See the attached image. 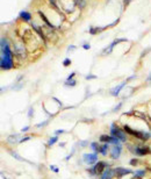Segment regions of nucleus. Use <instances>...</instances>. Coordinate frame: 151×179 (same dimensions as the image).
Segmentation results:
<instances>
[{"mask_svg":"<svg viewBox=\"0 0 151 179\" xmlns=\"http://www.w3.org/2000/svg\"><path fill=\"white\" fill-rule=\"evenodd\" d=\"M0 65L2 70H11L14 66L13 55L9 49L8 43L6 38H1V58H0Z\"/></svg>","mask_w":151,"mask_h":179,"instance_id":"1","label":"nucleus"},{"mask_svg":"<svg viewBox=\"0 0 151 179\" xmlns=\"http://www.w3.org/2000/svg\"><path fill=\"white\" fill-rule=\"evenodd\" d=\"M125 131L128 133V134L133 135V136H136L141 140H148L149 137H151L150 133H144V131H137V130H133L129 126H125Z\"/></svg>","mask_w":151,"mask_h":179,"instance_id":"2","label":"nucleus"},{"mask_svg":"<svg viewBox=\"0 0 151 179\" xmlns=\"http://www.w3.org/2000/svg\"><path fill=\"white\" fill-rule=\"evenodd\" d=\"M111 134H112V136L117 137L119 140H121L122 142H125V141H126L125 133H123V131H122L119 127H116L115 123H112V126H111Z\"/></svg>","mask_w":151,"mask_h":179,"instance_id":"3","label":"nucleus"},{"mask_svg":"<svg viewBox=\"0 0 151 179\" xmlns=\"http://www.w3.org/2000/svg\"><path fill=\"white\" fill-rule=\"evenodd\" d=\"M134 153H136L138 156H145V155H149L151 153V149L149 147H136L134 149Z\"/></svg>","mask_w":151,"mask_h":179,"instance_id":"4","label":"nucleus"},{"mask_svg":"<svg viewBox=\"0 0 151 179\" xmlns=\"http://www.w3.org/2000/svg\"><path fill=\"white\" fill-rule=\"evenodd\" d=\"M83 161L85 163H87V164H94V163H97L98 161V157H97V153H85L84 156H83Z\"/></svg>","mask_w":151,"mask_h":179,"instance_id":"5","label":"nucleus"},{"mask_svg":"<svg viewBox=\"0 0 151 179\" xmlns=\"http://www.w3.org/2000/svg\"><path fill=\"white\" fill-rule=\"evenodd\" d=\"M121 150H122V148H121L120 144H114V147L112 148V157L114 159H117L121 155Z\"/></svg>","mask_w":151,"mask_h":179,"instance_id":"6","label":"nucleus"},{"mask_svg":"<svg viewBox=\"0 0 151 179\" xmlns=\"http://www.w3.org/2000/svg\"><path fill=\"white\" fill-rule=\"evenodd\" d=\"M128 173H133V171L129 170V169H125V167H116L115 169V175L116 177H123L125 175H128Z\"/></svg>","mask_w":151,"mask_h":179,"instance_id":"7","label":"nucleus"},{"mask_svg":"<svg viewBox=\"0 0 151 179\" xmlns=\"http://www.w3.org/2000/svg\"><path fill=\"white\" fill-rule=\"evenodd\" d=\"M107 166L106 163H103V162H99L95 164L94 166V171H95V173H103V170H105V167Z\"/></svg>","mask_w":151,"mask_h":179,"instance_id":"8","label":"nucleus"},{"mask_svg":"<svg viewBox=\"0 0 151 179\" xmlns=\"http://www.w3.org/2000/svg\"><path fill=\"white\" fill-rule=\"evenodd\" d=\"M115 173V170H112V169H106L103 171V173L101 175V179H112V177Z\"/></svg>","mask_w":151,"mask_h":179,"instance_id":"9","label":"nucleus"},{"mask_svg":"<svg viewBox=\"0 0 151 179\" xmlns=\"http://www.w3.org/2000/svg\"><path fill=\"white\" fill-rule=\"evenodd\" d=\"M126 83H127V81H125V83H122L121 85L116 86L115 89H113V90H112V94H113L114 97H116V95H119V93H120V91H121V90H122V89H123V87H125Z\"/></svg>","mask_w":151,"mask_h":179,"instance_id":"10","label":"nucleus"},{"mask_svg":"<svg viewBox=\"0 0 151 179\" xmlns=\"http://www.w3.org/2000/svg\"><path fill=\"white\" fill-rule=\"evenodd\" d=\"M20 18L21 19H23L25 21H30L31 20V15H30V13H28V12H21L20 13Z\"/></svg>","mask_w":151,"mask_h":179,"instance_id":"11","label":"nucleus"},{"mask_svg":"<svg viewBox=\"0 0 151 179\" xmlns=\"http://www.w3.org/2000/svg\"><path fill=\"white\" fill-rule=\"evenodd\" d=\"M38 14H40V16H41V18H42V19H43V21H44V22L47 23V25H48V26H49L50 28H53V25H52V23H51V22H50V21H49V20H48V19H47V16H45V15H44V14H43V13H42L41 11H40V12H38Z\"/></svg>","mask_w":151,"mask_h":179,"instance_id":"12","label":"nucleus"},{"mask_svg":"<svg viewBox=\"0 0 151 179\" xmlns=\"http://www.w3.org/2000/svg\"><path fill=\"white\" fill-rule=\"evenodd\" d=\"M89 147L93 149L94 153H98V152L100 151V148H99V145H98V143H97V142H92V143L89 144Z\"/></svg>","mask_w":151,"mask_h":179,"instance_id":"13","label":"nucleus"},{"mask_svg":"<svg viewBox=\"0 0 151 179\" xmlns=\"http://www.w3.org/2000/svg\"><path fill=\"white\" fill-rule=\"evenodd\" d=\"M107 151H108V144H103L102 147H100V152H101V155L103 156H106L107 155Z\"/></svg>","mask_w":151,"mask_h":179,"instance_id":"14","label":"nucleus"},{"mask_svg":"<svg viewBox=\"0 0 151 179\" xmlns=\"http://www.w3.org/2000/svg\"><path fill=\"white\" fill-rule=\"evenodd\" d=\"M19 140V142H20V135L19 134H16V135H12V136H9L8 137V141L11 142V143H13V141H18Z\"/></svg>","mask_w":151,"mask_h":179,"instance_id":"15","label":"nucleus"},{"mask_svg":"<svg viewBox=\"0 0 151 179\" xmlns=\"http://www.w3.org/2000/svg\"><path fill=\"white\" fill-rule=\"evenodd\" d=\"M102 29H105V27L103 28H91V29H89V34L94 35V34H97V33H99V31H101Z\"/></svg>","mask_w":151,"mask_h":179,"instance_id":"16","label":"nucleus"},{"mask_svg":"<svg viewBox=\"0 0 151 179\" xmlns=\"http://www.w3.org/2000/svg\"><path fill=\"white\" fill-rule=\"evenodd\" d=\"M11 153H12V156H13L14 158H16V159H19V161H21V162H27L26 159H23V158H22L21 156H19V155L16 153V152H13V151H12Z\"/></svg>","mask_w":151,"mask_h":179,"instance_id":"17","label":"nucleus"},{"mask_svg":"<svg viewBox=\"0 0 151 179\" xmlns=\"http://www.w3.org/2000/svg\"><path fill=\"white\" fill-rule=\"evenodd\" d=\"M57 141H58V137L57 136H53V137H51V139L48 141V144H49V145H52V144H55Z\"/></svg>","mask_w":151,"mask_h":179,"instance_id":"18","label":"nucleus"},{"mask_svg":"<svg viewBox=\"0 0 151 179\" xmlns=\"http://www.w3.org/2000/svg\"><path fill=\"white\" fill-rule=\"evenodd\" d=\"M135 176L136 177H143V176H145V171L144 170H138V171H136V173H135Z\"/></svg>","mask_w":151,"mask_h":179,"instance_id":"19","label":"nucleus"},{"mask_svg":"<svg viewBox=\"0 0 151 179\" xmlns=\"http://www.w3.org/2000/svg\"><path fill=\"white\" fill-rule=\"evenodd\" d=\"M77 83H76V80H66L65 81V85H69V86H75Z\"/></svg>","mask_w":151,"mask_h":179,"instance_id":"20","label":"nucleus"},{"mask_svg":"<svg viewBox=\"0 0 151 179\" xmlns=\"http://www.w3.org/2000/svg\"><path fill=\"white\" fill-rule=\"evenodd\" d=\"M70 64H71V59H69V58H66L64 62H63V65H64V66H69Z\"/></svg>","mask_w":151,"mask_h":179,"instance_id":"21","label":"nucleus"},{"mask_svg":"<svg viewBox=\"0 0 151 179\" xmlns=\"http://www.w3.org/2000/svg\"><path fill=\"white\" fill-rule=\"evenodd\" d=\"M137 159H136V158H134V159H131V161H130V165H133V166H135V165H137Z\"/></svg>","mask_w":151,"mask_h":179,"instance_id":"22","label":"nucleus"},{"mask_svg":"<svg viewBox=\"0 0 151 179\" xmlns=\"http://www.w3.org/2000/svg\"><path fill=\"white\" fill-rule=\"evenodd\" d=\"M31 137H29V136H27V137H23V139H21L20 140V142L19 143H23V142H26V141H29Z\"/></svg>","mask_w":151,"mask_h":179,"instance_id":"23","label":"nucleus"},{"mask_svg":"<svg viewBox=\"0 0 151 179\" xmlns=\"http://www.w3.org/2000/svg\"><path fill=\"white\" fill-rule=\"evenodd\" d=\"M50 170H52L53 172H56V173H57V172H58V167H57V166H55V165H50Z\"/></svg>","mask_w":151,"mask_h":179,"instance_id":"24","label":"nucleus"},{"mask_svg":"<svg viewBox=\"0 0 151 179\" xmlns=\"http://www.w3.org/2000/svg\"><path fill=\"white\" fill-rule=\"evenodd\" d=\"M65 130H63V129H58V130H56L55 131V134H56V136H58V135H61V134H63Z\"/></svg>","mask_w":151,"mask_h":179,"instance_id":"25","label":"nucleus"},{"mask_svg":"<svg viewBox=\"0 0 151 179\" xmlns=\"http://www.w3.org/2000/svg\"><path fill=\"white\" fill-rule=\"evenodd\" d=\"M83 48H84L85 50H88L89 48H91V45H89L88 43H84V44H83Z\"/></svg>","mask_w":151,"mask_h":179,"instance_id":"26","label":"nucleus"},{"mask_svg":"<svg viewBox=\"0 0 151 179\" xmlns=\"http://www.w3.org/2000/svg\"><path fill=\"white\" fill-rule=\"evenodd\" d=\"M97 76H93V75H88V76L86 77V79H95Z\"/></svg>","mask_w":151,"mask_h":179,"instance_id":"27","label":"nucleus"},{"mask_svg":"<svg viewBox=\"0 0 151 179\" xmlns=\"http://www.w3.org/2000/svg\"><path fill=\"white\" fill-rule=\"evenodd\" d=\"M47 123H48V121H44V122H41L40 125H37V127H38V128H41V127H43V126H45Z\"/></svg>","mask_w":151,"mask_h":179,"instance_id":"28","label":"nucleus"},{"mask_svg":"<svg viewBox=\"0 0 151 179\" xmlns=\"http://www.w3.org/2000/svg\"><path fill=\"white\" fill-rule=\"evenodd\" d=\"M28 116H29V117L33 116V107L29 108V112H28Z\"/></svg>","mask_w":151,"mask_h":179,"instance_id":"29","label":"nucleus"},{"mask_svg":"<svg viewBox=\"0 0 151 179\" xmlns=\"http://www.w3.org/2000/svg\"><path fill=\"white\" fill-rule=\"evenodd\" d=\"M27 130H29V127H28V126H27V127H23L22 129H21V131H22V133H25V131H27Z\"/></svg>","mask_w":151,"mask_h":179,"instance_id":"30","label":"nucleus"},{"mask_svg":"<svg viewBox=\"0 0 151 179\" xmlns=\"http://www.w3.org/2000/svg\"><path fill=\"white\" fill-rule=\"evenodd\" d=\"M120 108H121V103L119 105V106H116V107L114 108V111H117V109H120Z\"/></svg>","mask_w":151,"mask_h":179,"instance_id":"31","label":"nucleus"},{"mask_svg":"<svg viewBox=\"0 0 151 179\" xmlns=\"http://www.w3.org/2000/svg\"><path fill=\"white\" fill-rule=\"evenodd\" d=\"M130 2V0H125V5H128Z\"/></svg>","mask_w":151,"mask_h":179,"instance_id":"32","label":"nucleus"},{"mask_svg":"<svg viewBox=\"0 0 151 179\" xmlns=\"http://www.w3.org/2000/svg\"><path fill=\"white\" fill-rule=\"evenodd\" d=\"M147 80H148V81H151V73H150V76L148 77V79H147Z\"/></svg>","mask_w":151,"mask_h":179,"instance_id":"33","label":"nucleus"},{"mask_svg":"<svg viewBox=\"0 0 151 179\" xmlns=\"http://www.w3.org/2000/svg\"><path fill=\"white\" fill-rule=\"evenodd\" d=\"M150 135H151V134H150Z\"/></svg>","mask_w":151,"mask_h":179,"instance_id":"34","label":"nucleus"}]
</instances>
